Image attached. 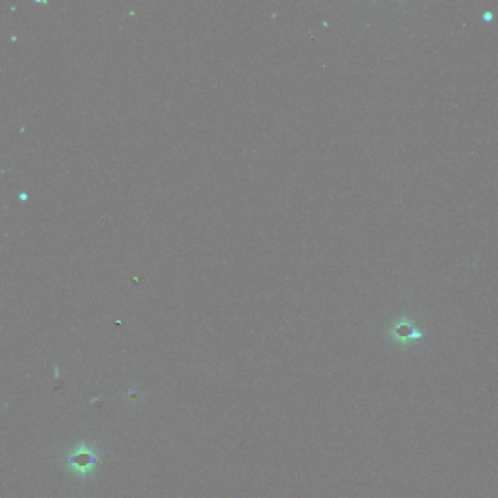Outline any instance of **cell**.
Wrapping results in <instances>:
<instances>
[{
  "instance_id": "6da1fadb",
  "label": "cell",
  "mask_w": 498,
  "mask_h": 498,
  "mask_svg": "<svg viewBox=\"0 0 498 498\" xmlns=\"http://www.w3.org/2000/svg\"><path fill=\"white\" fill-rule=\"evenodd\" d=\"M60 462L67 475L79 482H87L100 472L104 462V453L96 446V443L80 440L65 452Z\"/></svg>"
}]
</instances>
